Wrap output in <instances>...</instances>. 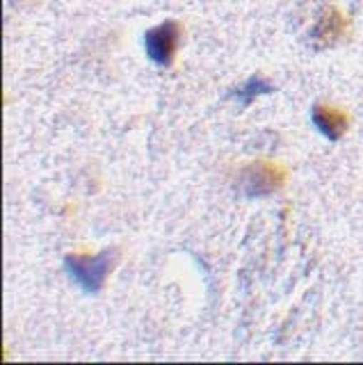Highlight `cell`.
Masks as SVG:
<instances>
[{"label": "cell", "instance_id": "cell-1", "mask_svg": "<svg viewBox=\"0 0 363 365\" xmlns=\"http://www.w3.org/2000/svg\"><path fill=\"white\" fill-rule=\"evenodd\" d=\"M112 262V251H101L94 258H81V256H66L64 267L69 272V277L78 283V288L94 294L101 290V285L106 281V274Z\"/></svg>", "mask_w": 363, "mask_h": 365}, {"label": "cell", "instance_id": "cell-2", "mask_svg": "<svg viewBox=\"0 0 363 365\" xmlns=\"http://www.w3.org/2000/svg\"><path fill=\"white\" fill-rule=\"evenodd\" d=\"M178 37H180V30L174 21H167V23H163V26H158V28L146 32L144 46H146V55H149V60L160 64V66L172 64Z\"/></svg>", "mask_w": 363, "mask_h": 365}, {"label": "cell", "instance_id": "cell-3", "mask_svg": "<svg viewBox=\"0 0 363 365\" xmlns=\"http://www.w3.org/2000/svg\"><path fill=\"white\" fill-rule=\"evenodd\" d=\"M313 123L317 125V130L329 137V140H338V137L343 135V130H345L343 114L332 112L327 108H315L313 110Z\"/></svg>", "mask_w": 363, "mask_h": 365}, {"label": "cell", "instance_id": "cell-4", "mask_svg": "<svg viewBox=\"0 0 363 365\" xmlns=\"http://www.w3.org/2000/svg\"><path fill=\"white\" fill-rule=\"evenodd\" d=\"M267 91H272V87L265 83V80H260V78H252V80H247L245 85H240L235 89V98L240 101V106H249L256 96L260 94H267Z\"/></svg>", "mask_w": 363, "mask_h": 365}]
</instances>
